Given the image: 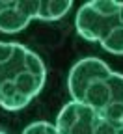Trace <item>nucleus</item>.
<instances>
[{
  "mask_svg": "<svg viewBox=\"0 0 123 134\" xmlns=\"http://www.w3.org/2000/svg\"><path fill=\"white\" fill-rule=\"evenodd\" d=\"M71 100L101 114L116 125L123 121V75L108 63L90 56L78 60L67 76Z\"/></svg>",
  "mask_w": 123,
  "mask_h": 134,
  "instance_id": "obj_1",
  "label": "nucleus"
},
{
  "mask_svg": "<svg viewBox=\"0 0 123 134\" xmlns=\"http://www.w3.org/2000/svg\"><path fill=\"white\" fill-rule=\"evenodd\" d=\"M43 60L21 43L0 41V106L9 112L23 110L45 86Z\"/></svg>",
  "mask_w": 123,
  "mask_h": 134,
  "instance_id": "obj_2",
  "label": "nucleus"
},
{
  "mask_svg": "<svg viewBox=\"0 0 123 134\" xmlns=\"http://www.w3.org/2000/svg\"><path fill=\"white\" fill-rule=\"evenodd\" d=\"M75 28L82 39L99 43L110 54L123 56V2H86L77 11Z\"/></svg>",
  "mask_w": 123,
  "mask_h": 134,
  "instance_id": "obj_3",
  "label": "nucleus"
},
{
  "mask_svg": "<svg viewBox=\"0 0 123 134\" xmlns=\"http://www.w3.org/2000/svg\"><path fill=\"white\" fill-rule=\"evenodd\" d=\"M54 125L60 134H121V125L104 119L95 110L75 100H69L60 110Z\"/></svg>",
  "mask_w": 123,
  "mask_h": 134,
  "instance_id": "obj_4",
  "label": "nucleus"
},
{
  "mask_svg": "<svg viewBox=\"0 0 123 134\" xmlns=\"http://www.w3.org/2000/svg\"><path fill=\"white\" fill-rule=\"evenodd\" d=\"M39 0H8L0 2V32L19 34L36 19Z\"/></svg>",
  "mask_w": 123,
  "mask_h": 134,
  "instance_id": "obj_5",
  "label": "nucleus"
},
{
  "mask_svg": "<svg viewBox=\"0 0 123 134\" xmlns=\"http://www.w3.org/2000/svg\"><path fill=\"white\" fill-rule=\"evenodd\" d=\"M73 8L71 0H39L36 19L39 21H60Z\"/></svg>",
  "mask_w": 123,
  "mask_h": 134,
  "instance_id": "obj_6",
  "label": "nucleus"
},
{
  "mask_svg": "<svg viewBox=\"0 0 123 134\" xmlns=\"http://www.w3.org/2000/svg\"><path fill=\"white\" fill-rule=\"evenodd\" d=\"M21 134H60L54 123H49V121H36V123H30Z\"/></svg>",
  "mask_w": 123,
  "mask_h": 134,
  "instance_id": "obj_7",
  "label": "nucleus"
},
{
  "mask_svg": "<svg viewBox=\"0 0 123 134\" xmlns=\"http://www.w3.org/2000/svg\"><path fill=\"white\" fill-rule=\"evenodd\" d=\"M121 134H123V121H121Z\"/></svg>",
  "mask_w": 123,
  "mask_h": 134,
  "instance_id": "obj_8",
  "label": "nucleus"
}]
</instances>
